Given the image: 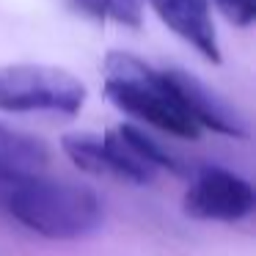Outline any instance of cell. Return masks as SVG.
Segmentation results:
<instances>
[{"mask_svg": "<svg viewBox=\"0 0 256 256\" xmlns=\"http://www.w3.org/2000/svg\"><path fill=\"white\" fill-rule=\"evenodd\" d=\"M0 212L47 240H83L105 220L91 188L47 176L0 179Z\"/></svg>", "mask_w": 256, "mask_h": 256, "instance_id": "1", "label": "cell"}, {"mask_svg": "<svg viewBox=\"0 0 256 256\" xmlns=\"http://www.w3.org/2000/svg\"><path fill=\"white\" fill-rule=\"evenodd\" d=\"M105 94L118 110L176 138L196 140L201 127L184 110L166 72L149 66L132 52L113 50L105 56Z\"/></svg>", "mask_w": 256, "mask_h": 256, "instance_id": "2", "label": "cell"}, {"mask_svg": "<svg viewBox=\"0 0 256 256\" xmlns=\"http://www.w3.org/2000/svg\"><path fill=\"white\" fill-rule=\"evenodd\" d=\"M86 105V86L72 72L44 64L0 66V110L64 113L74 116Z\"/></svg>", "mask_w": 256, "mask_h": 256, "instance_id": "3", "label": "cell"}, {"mask_svg": "<svg viewBox=\"0 0 256 256\" xmlns=\"http://www.w3.org/2000/svg\"><path fill=\"white\" fill-rule=\"evenodd\" d=\"M256 204L254 188L242 176L226 168L206 166L193 176V184L184 193V212L198 220L232 223L250 215Z\"/></svg>", "mask_w": 256, "mask_h": 256, "instance_id": "4", "label": "cell"}, {"mask_svg": "<svg viewBox=\"0 0 256 256\" xmlns=\"http://www.w3.org/2000/svg\"><path fill=\"white\" fill-rule=\"evenodd\" d=\"M162 25L174 30L182 42L198 50L206 61L220 64V47L212 22L210 0H146Z\"/></svg>", "mask_w": 256, "mask_h": 256, "instance_id": "5", "label": "cell"}, {"mask_svg": "<svg viewBox=\"0 0 256 256\" xmlns=\"http://www.w3.org/2000/svg\"><path fill=\"white\" fill-rule=\"evenodd\" d=\"M168 80H171L176 96L182 100L184 110L193 116V122L201 130L210 127L220 135H232V138H245V124L237 116L232 105L223 96H218L215 91H210L198 78L182 72V69H166Z\"/></svg>", "mask_w": 256, "mask_h": 256, "instance_id": "6", "label": "cell"}, {"mask_svg": "<svg viewBox=\"0 0 256 256\" xmlns=\"http://www.w3.org/2000/svg\"><path fill=\"white\" fill-rule=\"evenodd\" d=\"M50 152L39 138L0 122V179L44 176Z\"/></svg>", "mask_w": 256, "mask_h": 256, "instance_id": "7", "label": "cell"}, {"mask_svg": "<svg viewBox=\"0 0 256 256\" xmlns=\"http://www.w3.org/2000/svg\"><path fill=\"white\" fill-rule=\"evenodd\" d=\"M66 157L80 168L88 171L94 176H110L116 179V168H113V157L108 152L102 135H91V132H69L61 140Z\"/></svg>", "mask_w": 256, "mask_h": 256, "instance_id": "8", "label": "cell"}, {"mask_svg": "<svg viewBox=\"0 0 256 256\" xmlns=\"http://www.w3.org/2000/svg\"><path fill=\"white\" fill-rule=\"evenodd\" d=\"M78 12L94 20H108L127 28H140L144 22V3L140 0H69Z\"/></svg>", "mask_w": 256, "mask_h": 256, "instance_id": "9", "label": "cell"}, {"mask_svg": "<svg viewBox=\"0 0 256 256\" xmlns=\"http://www.w3.org/2000/svg\"><path fill=\"white\" fill-rule=\"evenodd\" d=\"M212 6L237 28H248L256 20V0H212Z\"/></svg>", "mask_w": 256, "mask_h": 256, "instance_id": "10", "label": "cell"}]
</instances>
